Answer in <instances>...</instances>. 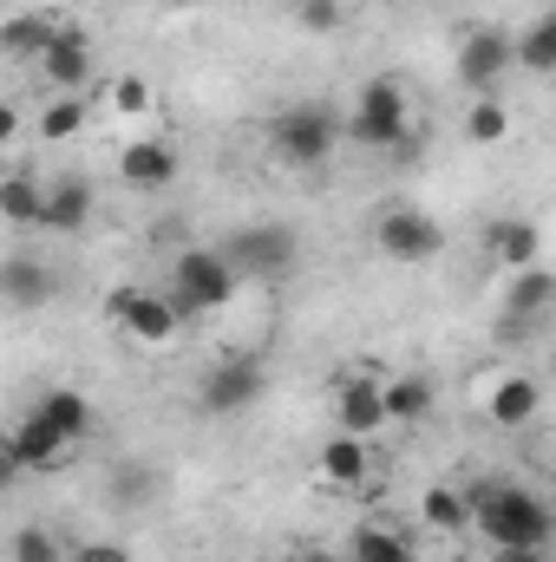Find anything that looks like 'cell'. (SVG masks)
<instances>
[{
	"instance_id": "obj_1",
	"label": "cell",
	"mask_w": 556,
	"mask_h": 562,
	"mask_svg": "<svg viewBox=\"0 0 556 562\" xmlns=\"http://www.w3.org/2000/svg\"><path fill=\"white\" fill-rule=\"evenodd\" d=\"M471 524L491 550H551L556 510L524 484H471Z\"/></svg>"
},
{
	"instance_id": "obj_2",
	"label": "cell",
	"mask_w": 556,
	"mask_h": 562,
	"mask_svg": "<svg viewBox=\"0 0 556 562\" xmlns=\"http://www.w3.org/2000/svg\"><path fill=\"white\" fill-rule=\"evenodd\" d=\"M341 138H347V119L327 112V105H314V99L281 105L276 119H269V150H276L281 164H294V170H321Z\"/></svg>"
},
{
	"instance_id": "obj_3",
	"label": "cell",
	"mask_w": 556,
	"mask_h": 562,
	"mask_svg": "<svg viewBox=\"0 0 556 562\" xmlns=\"http://www.w3.org/2000/svg\"><path fill=\"white\" fill-rule=\"evenodd\" d=\"M347 138L367 144V150H400L413 138V105H407V86L400 79H367L354 112H347Z\"/></svg>"
},
{
	"instance_id": "obj_4",
	"label": "cell",
	"mask_w": 556,
	"mask_h": 562,
	"mask_svg": "<svg viewBox=\"0 0 556 562\" xmlns=\"http://www.w3.org/2000/svg\"><path fill=\"white\" fill-rule=\"evenodd\" d=\"M236 262L223 256V249H184L177 262H170V301L184 307V314H210V307H230L236 301Z\"/></svg>"
},
{
	"instance_id": "obj_5",
	"label": "cell",
	"mask_w": 556,
	"mask_h": 562,
	"mask_svg": "<svg viewBox=\"0 0 556 562\" xmlns=\"http://www.w3.org/2000/svg\"><path fill=\"white\" fill-rule=\"evenodd\" d=\"M105 321L119 334H132L138 347H170L184 334V307L170 294H151V288H112L105 294Z\"/></svg>"
},
{
	"instance_id": "obj_6",
	"label": "cell",
	"mask_w": 556,
	"mask_h": 562,
	"mask_svg": "<svg viewBox=\"0 0 556 562\" xmlns=\"http://www.w3.org/2000/svg\"><path fill=\"white\" fill-rule=\"evenodd\" d=\"M263 386H269V367H263V353H223V360L203 373V386H197V406H203L210 419H236V413H249V406L263 400Z\"/></svg>"
},
{
	"instance_id": "obj_7",
	"label": "cell",
	"mask_w": 556,
	"mask_h": 562,
	"mask_svg": "<svg viewBox=\"0 0 556 562\" xmlns=\"http://www.w3.org/2000/svg\"><path fill=\"white\" fill-rule=\"evenodd\" d=\"M223 256L236 262L243 281H281L301 262V236H294L288 223H249V229H236V236L223 243Z\"/></svg>"
},
{
	"instance_id": "obj_8",
	"label": "cell",
	"mask_w": 556,
	"mask_h": 562,
	"mask_svg": "<svg viewBox=\"0 0 556 562\" xmlns=\"http://www.w3.org/2000/svg\"><path fill=\"white\" fill-rule=\"evenodd\" d=\"M374 243H380V256L387 262H432V256H445V229H438V216H425L413 203H400V210H387L380 223H374Z\"/></svg>"
},
{
	"instance_id": "obj_9",
	"label": "cell",
	"mask_w": 556,
	"mask_h": 562,
	"mask_svg": "<svg viewBox=\"0 0 556 562\" xmlns=\"http://www.w3.org/2000/svg\"><path fill=\"white\" fill-rule=\"evenodd\" d=\"M511 66H518V40H511L504 26H478V33L458 46V79H465L471 99H491V86H498Z\"/></svg>"
},
{
	"instance_id": "obj_10",
	"label": "cell",
	"mask_w": 556,
	"mask_h": 562,
	"mask_svg": "<svg viewBox=\"0 0 556 562\" xmlns=\"http://www.w3.org/2000/svg\"><path fill=\"white\" fill-rule=\"evenodd\" d=\"M119 183L125 190H138V196H157V190H170L177 183V150L164 138H138L119 150Z\"/></svg>"
},
{
	"instance_id": "obj_11",
	"label": "cell",
	"mask_w": 556,
	"mask_h": 562,
	"mask_svg": "<svg viewBox=\"0 0 556 562\" xmlns=\"http://www.w3.org/2000/svg\"><path fill=\"white\" fill-rule=\"evenodd\" d=\"M66 451H73V438H59L40 413H26V419L13 425V438H7V464L13 471H53Z\"/></svg>"
},
{
	"instance_id": "obj_12",
	"label": "cell",
	"mask_w": 556,
	"mask_h": 562,
	"mask_svg": "<svg viewBox=\"0 0 556 562\" xmlns=\"http://www.w3.org/2000/svg\"><path fill=\"white\" fill-rule=\"evenodd\" d=\"M334 419H341V431H354V438H374L380 425L393 419V413H387V386H380V380H341Z\"/></svg>"
},
{
	"instance_id": "obj_13",
	"label": "cell",
	"mask_w": 556,
	"mask_h": 562,
	"mask_svg": "<svg viewBox=\"0 0 556 562\" xmlns=\"http://www.w3.org/2000/svg\"><path fill=\"white\" fill-rule=\"evenodd\" d=\"M314 471H321V484H334V491H360V484H367V471H374V451H367V438L334 431V438L321 445Z\"/></svg>"
},
{
	"instance_id": "obj_14",
	"label": "cell",
	"mask_w": 556,
	"mask_h": 562,
	"mask_svg": "<svg viewBox=\"0 0 556 562\" xmlns=\"http://www.w3.org/2000/svg\"><path fill=\"white\" fill-rule=\"evenodd\" d=\"M86 223H92V183H86V177H53L46 210H40V229H53V236H79Z\"/></svg>"
},
{
	"instance_id": "obj_15",
	"label": "cell",
	"mask_w": 556,
	"mask_h": 562,
	"mask_svg": "<svg viewBox=\"0 0 556 562\" xmlns=\"http://www.w3.org/2000/svg\"><path fill=\"white\" fill-rule=\"evenodd\" d=\"M40 72H46V79H53L59 92H79V86L92 79V46H86V40H79V33L66 26V33H59V40H53V46L40 53Z\"/></svg>"
},
{
	"instance_id": "obj_16",
	"label": "cell",
	"mask_w": 556,
	"mask_h": 562,
	"mask_svg": "<svg viewBox=\"0 0 556 562\" xmlns=\"http://www.w3.org/2000/svg\"><path fill=\"white\" fill-rule=\"evenodd\" d=\"M537 249H544V229L537 223H524V216H498L491 223V256H498V269H537Z\"/></svg>"
},
{
	"instance_id": "obj_17",
	"label": "cell",
	"mask_w": 556,
	"mask_h": 562,
	"mask_svg": "<svg viewBox=\"0 0 556 562\" xmlns=\"http://www.w3.org/2000/svg\"><path fill=\"white\" fill-rule=\"evenodd\" d=\"M537 380L531 373H504L498 386H491V400H485V413H491V425H504V431H518V425L537 419Z\"/></svg>"
},
{
	"instance_id": "obj_18",
	"label": "cell",
	"mask_w": 556,
	"mask_h": 562,
	"mask_svg": "<svg viewBox=\"0 0 556 562\" xmlns=\"http://www.w3.org/2000/svg\"><path fill=\"white\" fill-rule=\"evenodd\" d=\"M556 307V276L551 269H518L511 288H504V321L518 327V321H537V314H551Z\"/></svg>"
},
{
	"instance_id": "obj_19",
	"label": "cell",
	"mask_w": 556,
	"mask_h": 562,
	"mask_svg": "<svg viewBox=\"0 0 556 562\" xmlns=\"http://www.w3.org/2000/svg\"><path fill=\"white\" fill-rule=\"evenodd\" d=\"M33 413L53 425L59 438H73V445L92 431V406H86V393H79V386H53V393H40V406H33Z\"/></svg>"
},
{
	"instance_id": "obj_20",
	"label": "cell",
	"mask_w": 556,
	"mask_h": 562,
	"mask_svg": "<svg viewBox=\"0 0 556 562\" xmlns=\"http://www.w3.org/2000/svg\"><path fill=\"white\" fill-rule=\"evenodd\" d=\"M419 517H425V530L458 537V530H471V491H458V484H432L425 504H419Z\"/></svg>"
},
{
	"instance_id": "obj_21",
	"label": "cell",
	"mask_w": 556,
	"mask_h": 562,
	"mask_svg": "<svg viewBox=\"0 0 556 562\" xmlns=\"http://www.w3.org/2000/svg\"><path fill=\"white\" fill-rule=\"evenodd\" d=\"M347 562H413L407 530H387V524H360L347 537Z\"/></svg>"
},
{
	"instance_id": "obj_22",
	"label": "cell",
	"mask_w": 556,
	"mask_h": 562,
	"mask_svg": "<svg viewBox=\"0 0 556 562\" xmlns=\"http://www.w3.org/2000/svg\"><path fill=\"white\" fill-rule=\"evenodd\" d=\"M40 210H46V190H40L26 170L0 183V216H7L13 229H40Z\"/></svg>"
},
{
	"instance_id": "obj_23",
	"label": "cell",
	"mask_w": 556,
	"mask_h": 562,
	"mask_svg": "<svg viewBox=\"0 0 556 562\" xmlns=\"http://www.w3.org/2000/svg\"><path fill=\"white\" fill-rule=\"evenodd\" d=\"M387 413L400 425H419L432 413V380L425 373H400V380H387Z\"/></svg>"
},
{
	"instance_id": "obj_24",
	"label": "cell",
	"mask_w": 556,
	"mask_h": 562,
	"mask_svg": "<svg viewBox=\"0 0 556 562\" xmlns=\"http://www.w3.org/2000/svg\"><path fill=\"white\" fill-rule=\"evenodd\" d=\"M59 33H66V26H53V13H20V20L7 26V53H13V59H26V53L40 59Z\"/></svg>"
},
{
	"instance_id": "obj_25",
	"label": "cell",
	"mask_w": 556,
	"mask_h": 562,
	"mask_svg": "<svg viewBox=\"0 0 556 562\" xmlns=\"http://www.w3.org/2000/svg\"><path fill=\"white\" fill-rule=\"evenodd\" d=\"M7 301L13 307H40V301H53V269H40V262H7Z\"/></svg>"
},
{
	"instance_id": "obj_26",
	"label": "cell",
	"mask_w": 556,
	"mask_h": 562,
	"mask_svg": "<svg viewBox=\"0 0 556 562\" xmlns=\"http://www.w3.org/2000/svg\"><path fill=\"white\" fill-rule=\"evenodd\" d=\"M518 66H524V72H537V79H551V72H556V13H544V20L518 40Z\"/></svg>"
},
{
	"instance_id": "obj_27",
	"label": "cell",
	"mask_w": 556,
	"mask_h": 562,
	"mask_svg": "<svg viewBox=\"0 0 556 562\" xmlns=\"http://www.w3.org/2000/svg\"><path fill=\"white\" fill-rule=\"evenodd\" d=\"M465 138L471 144H504L511 138V112H504L498 99H471V105H465Z\"/></svg>"
},
{
	"instance_id": "obj_28",
	"label": "cell",
	"mask_w": 556,
	"mask_h": 562,
	"mask_svg": "<svg viewBox=\"0 0 556 562\" xmlns=\"http://www.w3.org/2000/svg\"><path fill=\"white\" fill-rule=\"evenodd\" d=\"M79 125H86V99L79 92H59V99H46V112H40V132L59 144V138H79Z\"/></svg>"
},
{
	"instance_id": "obj_29",
	"label": "cell",
	"mask_w": 556,
	"mask_h": 562,
	"mask_svg": "<svg viewBox=\"0 0 556 562\" xmlns=\"http://www.w3.org/2000/svg\"><path fill=\"white\" fill-rule=\"evenodd\" d=\"M13 562H59V537L53 530H20L13 537Z\"/></svg>"
},
{
	"instance_id": "obj_30",
	"label": "cell",
	"mask_w": 556,
	"mask_h": 562,
	"mask_svg": "<svg viewBox=\"0 0 556 562\" xmlns=\"http://www.w3.org/2000/svg\"><path fill=\"white\" fill-rule=\"evenodd\" d=\"M112 105H119V112H132V119H138V112H151V86H144L138 72H125V79H119V86H112Z\"/></svg>"
},
{
	"instance_id": "obj_31",
	"label": "cell",
	"mask_w": 556,
	"mask_h": 562,
	"mask_svg": "<svg viewBox=\"0 0 556 562\" xmlns=\"http://www.w3.org/2000/svg\"><path fill=\"white\" fill-rule=\"evenodd\" d=\"M301 26L308 33H334L341 26V0H301Z\"/></svg>"
},
{
	"instance_id": "obj_32",
	"label": "cell",
	"mask_w": 556,
	"mask_h": 562,
	"mask_svg": "<svg viewBox=\"0 0 556 562\" xmlns=\"http://www.w3.org/2000/svg\"><path fill=\"white\" fill-rule=\"evenodd\" d=\"M151 484H157V477H151L144 464H125V471H119V504H144Z\"/></svg>"
},
{
	"instance_id": "obj_33",
	"label": "cell",
	"mask_w": 556,
	"mask_h": 562,
	"mask_svg": "<svg viewBox=\"0 0 556 562\" xmlns=\"http://www.w3.org/2000/svg\"><path fill=\"white\" fill-rule=\"evenodd\" d=\"M79 562H132V557H125L119 543H86V550H79Z\"/></svg>"
},
{
	"instance_id": "obj_34",
	"label": "cell",
	"mask_w": 556,
	"mask_h": 562,
	"mask_svg": "<svg viewBox=\"0 0 556 562\" xmlns=\"http://www.w3.org/2000/svg\"><path fill=\"white\" fill-rule=\"evenodd\" d=\"M491 562H551V550H491Z\"/></svg>"
},
{
	"instance_id": "obj_35",
	"label": "cell",
	"mask_w": 556,
	"mask_h": 562,
	"mask_svg": "<svg viewBox=\"0 0 556 562\" xmlns=\"http://www.w3.org/2000/svg\"><path fill=\"white\" fill-rule=\"evenodd\" d=\"M294 562H347V557H334V550H301Z\"/></svg>"
},
{
	"instance_id": "obj_36",
	"label": "cell",
	"mask_w": 556,
	"mask_h": 562,
	"mask_svg": "<svg viewBox=\"0 0 556 562\" xmlns=\"http://www.w3.org/2000/svg\"><path fill=\"white\" fill-rule=\"evenodd\" d=\"M419 7H445V0H419Z\"/></svg>"
},
{
	"instance_id": "obj_37",
	"label": "cell",
	"mask_w": 556,
	"mask_h": 562,
	"mask_svg": "<svg viewBox=\"0 0 556 562\" xmlns=\"http://www.w3.org/2000/svg\"><path fill=\"white\" fill-rule=\"evenodd\" d=\"M551 13H556V7H551Z\"/></svg>"
}]
</instances>
